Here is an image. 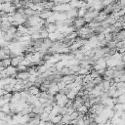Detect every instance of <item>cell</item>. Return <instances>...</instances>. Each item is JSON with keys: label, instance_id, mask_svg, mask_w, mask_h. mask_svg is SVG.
Wrapping results in <instances>:
<instances>
[{"label": "cell", "instance_id": "6da1fadb", "mask_svg": "<svg viewBox=\"0 0 125 125\" xmlns=\"http://www.w3.org/2000/svg\"><path fill=\"white\" fill-rule=\"evenodd\" d=\"M86 21H85V18L84 17H77L73 20V22H72V25L76 28V30L84 25H86Z\"/></svg>", "mask_w": 125, "mask_h": 125}, {"label": "cell", "instance_id": "7a4b0ae2", "mask_svg": "<svg viewBox=\"0 0 125 125\" xmlns=\"http://www.w3.org/2000/svg\"><path fill=\"white\" fill-rule=\"evenodd\" d=\"M53 16L55 17L56 21H62L66 19L65 12H53Z\"/></svg>", "mask_w": 125, "mask_h": 125}, {"label": "cell", "instance_id": "3957f363", "mask_svg": "<svg viewBox=\"0 0 125 125\" xmlns=\"http://www.w3.org/2000/svg\"><path fill=\"white\" fill-rule=\"evenodd\" d=\"M50 95H56L58 92H59V88H58V85L56 82H51L49 84V87H48V91H47Z\"/></svg>", "mask_w": 125, "mask_h": 125}, {"label": "cell", "instance_id": "277c9868", "mask_svg": "<svg viewBox=\"0 0 125 125\" xmlns=\"http://www.w3.org/2000/svg\"><path fill=\"white\" fill-rule=\"evenodd\" d=\"M44 28L46 29V31L48 33H51V32H55L58 30V26L56 23H45L44 24Z\"/></svg>", "mask_w": 125, "mask_h": 125}, {"label": "cell", "instance_id": "5b68a950", "mask_svg": "<svg viewBox=\"0 0 125 125\" xmlns=\"http://www.w3.org/2000/svg\"><path fill=\"white\" fill-rule=\"evenodd\" d=\"M30 74L27 70H24V71H18L17 75H16V78H20V79H22V80H28Z\"/></svg>", "mask_w": 125, "mask_h": 125}, {"label": "cell", "instance_id": "8992f818", "mask_svg": "<svg viewBox=\"0 0 125 125\" xmlns=\"http://www.w3.org/2000/svg\"><path fill=\"white\" fill-rule=\"evenodd\" d=\"M75 77H76L75 74H67V75H63V76H62V80L67 85V84L73 82V81L75 80Z\"/></svg>", "mask_w": 125, "mask_h": 125}, {"label": "cell", "instance_id": "52a82bcc", "mask_svg": "<svg viewBox=\"0 0 125 125\" xmlns=\"http://www.w3.org/2000/svg\"><path fill=\"white\" fill-rule=\"evenodd\" d=\"M66 14V19H69V20H74L75 18H77V9H70L68 11L65 12Z\"/></svg>", "mask_w": 125, "mask_h": 125}, {"label": "cell", "instance_id": "ba28073f", "mask_svg": "<svg viewBox=\"0 0 125 125\" xmlns=\"http://www.w3.org/2000/svg\"><path fill=\"white\" fill-rule=\"evenodd\" d=\"M25 90H26V92L28 93V95L36 96L37 94L40 93L39 87H37V86H35V85H33V86H31V87H29V88H27V89H25Z\"/></svg>", "mask_w": 125, "mask_h": 125}, {"label": "cell", "instance_id": "9c48e42d", "mask_svg": "<svg viewBox=\"0 0 125 125\" xmlns=\"http://www.w3.org/2000/svg\"><path fill=\"white\" fill-rule=\"evenodd\" d=\"M52 15H53V11H50V10H44V11H42V12L39 13V17L42 20H47Z\"/></svg>", "mask_w": 125, "mask_h": 125}, {"label": "cell", "instance_id": "30bf717a", "mask_svg": "<svg viewBox=\"0 0 125 125\" xmlns=\"http://www.w3.org/2000/svg\"><path fill=\"white\" fill-rule=\"evenodd\" d=\"M19 101H21V92L20 91H15L12 93V99L10 102L12 103H18Z\"/></svg>", "mask_w": 125, "mask_h": 125}, {"label": "cell", "instance_id": "8fae6325", "mask_svg": "<svg viewBox=\"0 0 125 125\" xmlns=\"http://www.w3.org/2000/svg\"><path fill=\"white\" fill-rule=\"evenodd\" d=\"M62 114H57V115H55L52 119H50V121L53 123V124H58V123H61V121H62Z\"/></svg>", "mask_w": 125, "mask_h": 125}, {"label": "cell", "instance_id": "7c38bea8", "mask_svg": "<svg viewBox=\"0 0 125 125\" xmlns=\"http://www.w3.org/2000/svg\"><path fill=\"white\" fill-rule=\"evenodd\" d=\"M76 96H77V92H75L73 89L68 90V92L66 94V97L68 98V100H74Z\"/></svg>", "mask_w": 125, "mask_h": 125}, {"label": "cell", "instance_id": "4fadbf2b", "mask_svg": "<svg viewBox=\"0 0 125 125\" xmlns=\"http://www.w3.org/2000/svg\"><path fill=\"white\" fill-rule=\"evenodd\" d=\"M88 73H90V69L85 68V67H81V68L76 72L75 75H81V76H84V75H86V74H88Z\"/></svg>", "mask_w": 125, "mask_h": 125}, {"label": "cell", "instance_id": "5bb4252c", "mask_svg": "<svg viewBox=\"0 0 125 125\" xmlns=\"http://www.w3.org/2000/svg\"><path fill=\"white\" fill-rule=\"evenodd\" d=\"M16 32H17V26H15V25H11L7 30H6V32L5 33H8V34H11V35H15L16 34Z\"/></svg>", "mask_w": 125, "mask_h": 125}, {"label": "cell", "instance_id": "9a60e30c", "mask_svg": "<svg viewBox=\"0 0 125 125\" xmlns=\"http://www.w3.org/2000/svg\"><path fill=\"white\" fill-rule=\"evenodd\" d=\"M76 110H77L79 113H81V114H87V113H88V107H87L86 105H84V104L80 105Z\"/></svg>", "mask_w": 125, "mask_h": 125}, {"label": "cell", "instance_id": "2e32d148", "mask_svg": "<svg viewBox=\"0 0 125 125\" xmlns=\"http://www.w3.org/2000/svg\"><path fill=\"white\" fill-rule=\"evenodd\" d=\"M87 13V9L85 7H81L77 9V16L78 17H84Z\"/></svg>", "mask_w": 125, "mask_h": 125}, {"label": "cell", "instance_id": "e0dca14e", "mask_svg": "<svg viewBox=\"0 0 125 125\" xmlns=\"http://www.w3.org/2000/svg\"><path fill=\"white\" fill-rule=\"evenodd\" d=\"M39 118H40V120H43V121H48V120H50V119H49V113H48V112H45V111H43L42 113L39 114Z\"/></svg>", "mask_w": 125, "mask_h": 125}, {"label": "cell", "instance_id": "ac0fdd59", "mask_svg": "<svg viewBox=\"0 0 125 125\" xmlns=\"http://www.w3.org/2000/svg\"><path fill=\"white\" fill-rule=\"evenodd\" d=\"M1 62H2V65H3L4 68H5V67H8L9 65H11V58L4 59V60L1 61Z\"/></svg>", "mask_w": 125, "mask_h": 125}, {"label": "cell", "instance_id": "d6986e66", "mask_svg": "<svg viewBox=\"0 0 125 125\" xmlns=\"http://www.w3.org/2000/svg\"><path fill=\"white\" fill-rule=\"evenodd\" d=\"M93 80V78H92V76L90 75V73H88V74H86V75H84L83 77H82V82H83V84H85V83H87V82H90V81H92ZM82 84V85H83Z\"/></svg>", "mask_w": 125, "mask_h": 125}, {"label": "cell", "instance_id": "ffe728a7", "mask_svg": "<svg viewBox=\"0 0 125 125\" xmlns=\"http://www.w3.org/2000/svg\"><path fill=\"white\" fill-rule=\"evenodd\" d=\"M0 110H2L3 112H5V113H9L10 112V104L8 103V104H5L3 106H1L0 107Z\"/></svg>", "mask_w": 125, "mask_h": 125}, {"label": "cell", "instance_id": "44dd1931", "mask_svg": "<svg viewBox=\"0 0 125 125\" xmlns=\"http://www.w3.org/2000/svg\"><path fill=\"white\" fill-rule=\"evenodd\" d=\"M78 116H79V112H78L77 110H74L73 112H71V113L69 114V118H70V120H75V119L78 118Z\"/></svg>", "mask_w": 125, "mask_h": 125}, {"label": "cell", "instance_id": "7402d4cb", "mask_svg": "<svg viewBox=\"0 0 125 125\" xmlns=\"http://www.w3.org/2000/svg\"><path fill=\"white\" fill-rule=\"evenodd\" d=\"M57 85H58V88H59V91L60 90H62V89H63V88H65V86H66V84L61 79L59 82H57Z\"/></svg>", "mask_w": 125, "mask_h": 125}, {"label": "cell", "instance_id": "603a6c76", "mask_svg": "<svg viewBox=\"0 0 125 125\" xmlns=\"http://www.w3.org/2000/svg\"><path fill=\"white\" fill-rule=\"evenodd\" d=\"M92 81H93V83H94L95 85L100 84V83H102V82H103V76H98V77L94 78Z\"/></svg>", "mask_w": 125, "mask_h": 125}, {"label": "cell", "instance_id": "cb8c5ba5", "mask_svg": "<svg viewBox=\"0 0 125 125\" xmlns=\"http://www.w3.org/2000/svg\"><path fill=\"white\" fill-rule=\"evenodd\" d=\"M117 101H118V103H120V104H124V102H125V95L122 94V95H120L119 97H117Z\"/></svg>", "mask_w": 125, "mask_h": 125}, {"label": "cell", "instance_id": "d4e9b609", "mask_svg": "<svg viewBox=\"0 0 125 125\" xmlns=\"http://www.w3.org/2000/svg\"><path fill=\"white\" fill-rule=\"evenodd\" d=\"M52 109H53V105L52 104H48V105H46L44 107V111L45 112H48V113H50L52 111Z\"/></svg>", "mask_w": 125, "mask_h": 125}, {"label": "cell", "instance_id": "484cf974", "mask_svg": "<svg viewBox=\"0 0 125 125\" xmlns=\"http://www.w3.org/2000/svg\"><path fill=\"white\" fill-rule=\"evenodd\" d=\"M4 93H5V91H4L3 89H0V97H1V96H3V95H4Z\"/></svg>", "mask_w": 125, "mask_h": 125}, {"label": "cell", "instance_id": "4316f807", "mask_svg": "<svg viewBox=\"0 0 125 125\" xmlns=\"http://www.w3.org/2000/svg\"><path fill=\"white\" fill-rule=\"evenodd\" d=\"M84 1H87V0H84Z\"/></svg>", "mask_w": 125, "mask_h": 125}]
</instances>
